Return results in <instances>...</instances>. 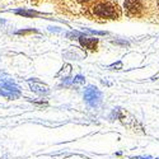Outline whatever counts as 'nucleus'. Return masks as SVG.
<instances>
[{
  "label": "nucleus",
  "mask_w": 159,
  "mask_h": 159,
  "mask_svg": "<svg viewBox=\"0 0 159 159\" xmlns=\"http://www.w3.org/2000/svg\"><path fill=\"white\" fill-rule=\"evenodd\" d=\"M108 118L111 121L118 120L125 127H127L129 130L134 131V132H138V134H145V130H144L141 122L135 116H132L129 111H126L121 107H115L112 110V112L110 113Z\"/></svg>",
  "instance_id": "nucleus-1"
},
{
  "label": "nucleus",
  "mask_w": 159,
  "mask_h": 159,
  "mask_svg": "<svg viewBox=\"0 0 159 159\" xmlns=\"http://www.w3.org/2000/svg\"><path fill=\"white\" fill-rule=\"evenodd\" d=\"M0 96L9 101H16L22 96V90L10 78L0 75Z\"/></svg>",
  "instance_id": "nucleus-2"
},
{
  "label": "nucleus",
  "mask_w": 159,
  "mask_h": 159,
  "mask_svg": "<svg viewBox=\"0 0 159 159\" xmlns=\"http://www.w3.org/2000/svg\"><path fill=\"white\" fill-rule=\"evenodd\" d=\"M83 98H84V102L89 106V107L96 108V107H98V104L102 101V92L94 85H88L84 89Z\"/></svg>",
  "instance_id": "nucleus-3"
},
{
  "label": "nucleus",
  "mask_w": 159,
  "mask_h": 159,
  "mask_svg": "<svg viewBox=\"0 0 159 159\" xmlns=\"http://www.w3.org/2000/svg\"><path fill=\"white\" fill-rule=\"evenodd\" d=\"M93 13H94V16L99 18H108V19H115L117 16L116 9L111 3H101L93 7Z\"/></svg>",
  "instance_id": "nucleus-4"
},
{
  "label": "nucleus",
  "mask_w": 159,
  "mask_h": 159,
  "mask_svg": "<svg viewBox=\"0 0 159 159\" xmlns=\"http://www.w3.org/2000/svg\"><path fill=\"white\" fill-rule=\"evenodd\" d=\"M28 85H30V89L33 92V93H36L37 96H48L50 94V87L43 83L42 80H39V79L37 78H31L27 80Z\"/></svg>",
  "instance_id": "nucleus-5"
},
{
  "label": "nucleus",
  "mask_w": 159,
  "mask_h": 159,
  "mask_svg": "<svg viewBox=\"0 0 159 159\" xmlns=\"http://www.w3.org/2000/svg\"><path fill=\"white\" fill-rule=\"evenodd\" d=\"M124 7L129 14L136 16L141 10V4L139 0H124Z\"/></svg>",
  "instance_id": "nucleus-6"
},
{
  "label": "nucleus",
  "mask_w": 159,
  "mask_h": 159,
  "mask_svg": "<svg viewBox=\"0 0 159 159\" xmlns=\"http://www.w3.org/2000/svg\"><path fill=\"white\" fill-rule=\"evenodd\" d=\"M79 42H80V45L84 48H87L89 51H96L97 45H98V38H88V37L80 36L79 37Z\"/></svg>",
  "instance_id": "nucleus-7"
},
{
  "label": "nucleus",
  "mask_w": 159,
  "mask_h": 159,
  "mask_svg": "<svg viewBox=\"0 0 159 159\" xmlns=\"http://www.w3.org/2000/svg\"><path fill=\"white\" fill-rule=\"evenodd\" d=\"M70 74H71V65H70V64H65V65L62 66V69L56 74V78H62V79H65V78H69Z\"/></svg>",
  "instance_id": "nucleus-8"
},
{
  "label": "nucleus",
  "mask_w": 159,
  "mask_h": 159,
  "mask_svg": "<svg viewBox=\"0 0 159 159\" xmlns=\"http://www.w3.org/2000/svg\"><path fill=\"white\" fill-rule=\"evenodd\" d=\"M17 14H20V16H24V17H34L37 16V13L33 11V10H16Z\"/></svg>",
  "instance_id": "nucleus-9"
},
{
  "label": "nucleus",
  "mask_w": 159,
  "mask_h": 159,
  "mask_svg": "<svg viewBox=\"0 0 159 159\" xmlns=\"http://www.w3.org/2000/svg\"><path fill=\"white\" fill-rule=\"evenodd\" d=\"M73 79H74V85H79V84H84L85 83V78L83 75H80V74H78Z\"/></svg>",
  "instance_id": "nucleus-10"
},
{
  "label": "nucleus",
  "mask_w": 159,
  "mask_h": 159,
  "mask_svg": "<svg viewBox=\"0 0 159 159\" xmlns=\"http://www.w3.org/2000/svg\"><path fill=\"white\" fill-rule=\"evenodd\" d=\"M34 106H38V107H47L48 106V102L46 99H34V101H31Z\"/></svg>",
  "instance_id": "nucleus-11"
},
{
  "label": "nucleus",
  "mask_w": 159,
  "mask_h": 159,
  "mask_svg": "<svg viewBox=\"0 0 159 159\" xmlns=\"http://www.w3.org/2000/svg\"><path fill=\"white\" fill-rule=\"evenodd\" d=\"M108 68H110V69H112V70H120V69H122V62H121V61H117L116 64L110 65Z\"/></svg>",
  "instance_id": "nucleus-12"
},
{
  "label": "nucleus",
  "mask_w": 159,
  "mask_h": 159,
  "mask_svg": "<svg viewBox=\"0 0 159 159\" xmlns=\"http://www.w3.org/2000/svg\"><path fill=\"white\" fill-rule=\"evenodd\" d=\"M80 36H83V34L79 33V32H68V33H66V37L70 38V39H74V38H76V37L79 38Z\"/></svg>",
  "instance_id": "nucleus-13"
},
{
  "label": "nucleus",
  "mask_w": 159,
  "mask_h": 159,
  "mask_svg": "<svg viewBox=\"0 0 159 159\" xmlns=\"http://www.w3.org/2000/svg\"><path fill=\"white\" fill-rule=\"evenodd\" d=\"M88 33H92V34H99V36H103V34H107V32H102V31H93V30H85Z\"/></svg>",
  "instance_id": "nucleus-14"
},
{
  "label": "nucleus",
  "mask_w": 159,
  "mask_h": 159,
  "mask_svg": "<svg viewBox=\"0 0 159 159\" xmlns=\"http://www.w3.org/2000/svg\"><path fill=\"white\" fill-rule=\"evenodd\" d=\"M112 43L115 45H121V46H129L127 41H122V39H116V41H112Z\"/></svg>",
  "instance_id": "nucleus-15"
},
{
  "label": "nucleus",
  "mask_w": 159,
  "mask_h": 159,
  "mask_svg": "<svg viewBox=\"0 0 159 159\" xmlns=\"http://www.w3.org/2000/svg\"><path fill=\"white\" fill-rule=\"evenodd\" d=\"M129 159H154L152 155H139V157H132Z\"/></svg>",
  "instance_id": "nucleus-16"
},
{
  "label": "nucleus",
  "mask_w": 159,
  "mask_h": 159,
  "mask_svg": "<svg viewBox=\"0 0 159 159\" xmlns=\"http://www.w3.org/2000/svg\"><path fill=\"white\" fill-rule=\"evenodd\" d=\"M31 32H37L36 30H23V31H18L17 34H25V33H31Z\"/></svg>",
  "instance_id": "nucleus-17"
},
{
  "label": "nucleus",
  "mask_w": 159,
  "mask_h": 159,
  "mask_svg": "<svg viewBox=\"0 0 159 159\" xmlns=\"http://www.w3.org/2000/svg\"><path fill=\"white\" fill-rule=\"evenodd\" d=\"M48 30H50L51 32H60V31H61V30H60L59 27H50Z\"/></svg>",
  "instance_id": "nucleus-18"
},
{
  "label": "nucleus",
  "mask_w": 159,
  "mask_h": 159,
  "mask_svg": "<svg viewBox=\"0 0 159 159\" xmlns=\"http://www.w3.org/2000/svg\"><path fill=\"white\" fill-rule=\"evenodd\" d=\"M150 79H152V80H153V82H154V80H158V79H159V71H158V73H157L155 75H153V76H152Z\"/></svg>",
  "instance_id": "nucleus-19"
},
{
  "label": "nucleus",
  "mask_w": 159,
  "mask_h": 159,
  "mask_svg": "<svg viewBox=\"0 0 159 159\" xmlns=\"http://www.w3.org/2000/svg\"><path fill=\"white\" fill-rule=\"evenodd\" d=\"M82 2H88V0H82Z\"/></svg>",
  "instance_id": "nucleus-20"
}]
</instances>
